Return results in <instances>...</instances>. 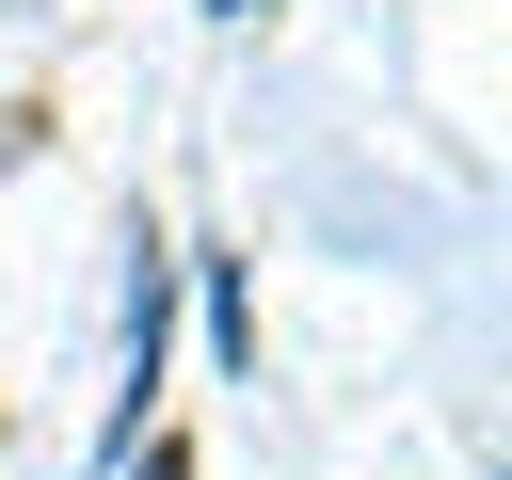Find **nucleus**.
<instances>
[{"mask_svg":"<svg viewBox=\"0 0 512 480\" xmlns=\"http://www.w3.org/2000/svg\"><path fill=\"white\" fill-rule=\"evenodd\" d=\"M224 16H256V0H224Z\"/></svg>","mask_w":512,"mask_h":480,"instance_id":"1","label":"nucleus"}]
</instances>
